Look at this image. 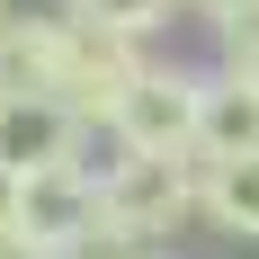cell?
<instances>
[{
  "mask_svg": "<svg viewBox=\"0 0 259 259\" xmlns=\"http://www.w3.org/2000/svg\"><path fill=\"white\" fill-rule=\"evenodd\" d=\"M179 214H197V152L188 161H143V152H125V161H107L99 170V233L107 241H152V233H170Z\"/></svg>",
  "mask_w": 259,
  "mask_h": 259,
  "instance_id": "6da1fadb",
  "label": "cell"
},
{
  "mask_svg": "<svg viewBox=\"0 0 259 259\" xmlns=\"http://www.w3.org/2000/svg\"><path fill=\"white\" fill-rule=\"evenodd\" d=\"M214 36H224V72H259V0H224Z\"/></svg>",
  "mask_w": 259,
  "mask_h": 259,
  "instance_id": "30bf717a",
  "label": "cell"
},
{
  "mask_svg": "<svg viewBox=\"0 0 259 259\" xmlns=\"http://www.w3.org/2000/svg\"><path fill=\"white\" fill-rule=\"evenodd\" d=\"M134 259H170V250H134Z\"/></svg>",
  "mask_w": 259,
  "mask_h": 259,
  "instance_id": "9a60e30c",
  "label": "cell"
},
{
  "mask_svg": "<svg viewBox=\"0 0 259 259\" xmlns=\"http://www.w3.org/2000/svg\"><path fill=\"white\" fill-rule=\"evenodd\" d=\"M80 116L63 99H0V170L9 179H36V170H63L80 161Z\"/></svg>",
  "mask_w": 259,
  "mask_h": 259,
  "instance_id": "8992f818",
  "label": "cell"
},
{
  "mask_svg": "<svg viewBox=\"0 0 259 259\" xmlns=\"http://www.w3.org/2000/svg\"><path fill=\"white\" fill-rule=\"evenodd\" d=\"M63 18L72 27H99V36H152L161 18H170V0H63Z\"/></svg>",
  "mask_w": 259,
  "mask_h": 259,
  "instance_id": "9c48e42d",
  "label": "cell"
},
{
  "mask_svg": "<svg viewBox=\"0 0 259 259\" xmlns=\"http://www.w3.org/2000/svg\"><path fill=\"white\" fill-rule=\"evenodd\" d=\"M197 214L233 241H259V161H197Z\"/></svg>",
  "mask_w": 259,
  "mask_h": 259,
  "instance_id": "ba28073f",
  "label": "cell"
},
{
  "mask_svg": "<svg viewBox=\"0 0 259 259\" xmlns=\"http://www.w3.org/2000/svg\"><path fill=\"white\" fill-rule=\"evenodd\" d=\"M197 107H206V72H179V63H152V72L125 90L116 107V152H143V161H188L197 152Z\"/></svg>",
  "mask_w": 259,
  "mask_h": 259,
  "instance_id": "7a4b0ae2",
  "label": "cell"
},
{
  "mask_svg": "<svg viewBox=\"0 0 259 259\" xmlns=\"http://www.w3.org/2000/svg\"><path fill=\"white\" fill-rule=\"evenodd\" d=\"M18 233L36 241V250L99 241V170H90V161H63V170L18 179Z\"/></svg>",
  "mask_w": 259,
  "mask_h": 259,
  "instance_id": "277c9868",
  "label": "cell"
},
{
  "mask_svg": "<svg viewBox=\"0 0 259 259\" xmlns=\"http://www.w3.org/2000/svg\"><path fill=\"white\" fill-rule=\"evenodd\" d=\"M54 259H134V250H125V241H107V233H99V241H72V250H54Z\"/></svg>",
  "mask_w": 259,
  "mask_h": 259,
  "instance_id": "8fae6325",
  "label": "cell"
},
{
  "mask_svg": "<svg viewBox=\"0 0 259 259\" xmlns=\"http://www.w3.org/2000/svg\"><path fill=\"white\" fill-rule=\"evenodd\" d=\"M197 161H259V80H241V72H206Z\"/></svg>",
  "mask_w": 259,
  "mask_h": 259,
  "instance_id": "52a82bcc",
  "label": "cell"
},
{
  "mask_svg": "<svg viewBox=\"0 0 259 259\" xmlns=\"http://www.w3.org/2000/svg\"><path fill=\"white\" fill-rule=\"evenodd\" d=\"M152 72L143 54H134V36H99V27H72V63H63V90L54 99L72 107L80 125H116V107H125V90Z\"/></svg>",
  "mask_w": 259,
  "mask_h": 259,
  "instance_id": "3957f363",
  "label": "cell"
},
{
  "mask_svg": "<svg viewBox=\"0 0 259 259\" xmlns=\"http://www.w3.org/2000/svg\"><path fill=\"white\" fill-rule=\"evenodd\" d=\"M0 259H54V250H36L27 233H0Z\"/></svg>",
  "mask_w": 259,
  "mask_h": 259,
  "instance_id": "4fadbf2b",
  "label": "cell"
},
{
  "mask_svg": "<svg viewBox=\"0 0 259 259\" xmlns=\"http://www.w3.org/2000/svg\"><path fill=\"white\" fill-rule=\"evenodd\" d=\"M0 233H18V179L0 170Z\"/></svg>",
  "mask_w": 259,
  "mask_h": 259,
  "instance_id": "7c38bea8",
  "label": "cell"
},
{
  "mask_svg": "<svg viewBox=\"0 0 259 259\" xmlns=\"http://www.w3.org/2000/svg\"><path fill=\"white\" fill-rule=\"evenodd\" d=\"M72 63L63 9H0V99H54Z\"/></svg>",
  "mask_w": 259,
  "mask_h": 259,
  "instance_id": "5b68a950",
  "label": "cell"
},
{
  "mask_svg": "<svg viewBox=\"0 0 259 259\" xmlns=\"http://www.w3.org/2000/svg\"><path fill=\"white\" fill-rule=\"evenodd\" d=\"M188 9H206V18H214V9H224V0H188Z\"/></svg>",
  "mask_w": 259,
  "mask_h": 259,
  "instance_id": "5bb4252c",
  "label": "cell"
},
{
  "mask_svg": "<svg viewBox=\"0 0 259 259\" xmlns=\"http://www.w3.org/2000/svg\"><path fill=\"white\" fill-rule=\"evenodd\" d=\"M241 80H259V72H241Z\"/></svg>",
  "mask_w": 259,
  "mask_h": 259,
  "instance_id": "2e32d148",
  "label": "cell"
}]
</instances>
